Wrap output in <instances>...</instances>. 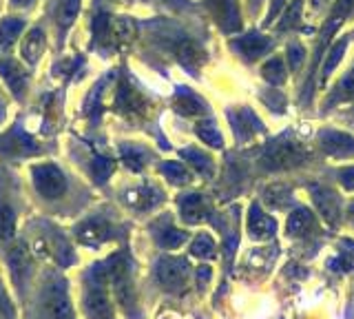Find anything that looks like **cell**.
I'll use <instances>...</instances> for the list:
<instances>
[{"label": "cell", "mask_w": 354, "mask_h": 319, "mask_svg": "<svg viewBox=\"0 0 354 319\" xmlns=\"http://www.w3.org/2000/svg\"><path fill=\"white\" fill-rule=\"evenodd\" d=\"M109 271L95 268L84 286V313L88 319H113L109 297Z\"/></svg>", "instance_id": "1"}, {"label": "cell", "mask_w": 354, "mask_h": 319, "mask_svg": "<svg viewBox=\"0 0 354 319\" xmlns=\"http://www.w3.org/2000/svg\"><path fill=\"white\" fill-rule=\"evenodd\" d=\"M306 158H308V151L301 142H297L292 138H279L266 147L261 156V164L268 171H286V169L304 164Z\"/></svg>", "instance_id": "2"}, {"label": "cell", "mask_w": 354, "mask_h": 319, "mask_svg": "<svg viewBox=\"0 0 354 319\" xmlns=\"http://www.w3.org/2000/svg\"><path fill=\"white\" fill-rule=\"evenodd\" d=\"M42 306L49 319H73V311L62 280H51L42 291Z\"/></svg>", "instance_id": "3"}, {"label": "cell", "mask_w": 354, "mask_h": 319, "mask_svg": "<svg viewBox=\"0 0 354 319\" xmlns=\"http://www.w3.org/2000/svg\"><path fill=\"white\" fill-rule=\"evenodd\" d=\"M33 186L42 197H49V200H58L66 193L64 175L53 164H40L33 169Z\"/></svg>", "instance_id": "4"}, {"label": "cell", "mask_w": 354, "mask_h": 319, "mask_svg": "<svg viewBox=\"0 0 354 319\" xmlns=\"http://www.w3.org/2000/svg\"><path fill=\"white\" fill-rule=\"evenodd\" d=\"M155 277L166 291H180L188 280V262L177 257H164L158 262Z\"/></svg>", "instance_id": "5"}, {"label": "cell", "mask_w": 354, "mask_h": 319, "mask_svg": "<svg viewBox=\"0 0 354 319\" xmlns=\"http://www.w3.org/2000/svg\"><path fill=\"white\" fill-rule=\"evenodd\" d=\"M208 9L213 18L217 20V25L228 31V34H235L241 27V14H239V3L237 0H208Z\"/></svg>", "instance_id": "6"}, {"label": "cell", "mask_w": 354, "mask_h": 319, "mask_svg": "<svg viewBox=\"0 0 354 319\" xmlns=\"http://www.w3.org/2000/svg\"><path fill=\"white\" fill-rule=\"evenodd\" d=\"M319 145L332 158H354V138L343 134V131H335V129L321 131Z\"/></svg>", "instance_id": "7"}, {"label": "cell", "mask_w": 354, "mask_h": 319, "mask_svg": "<svg viewBox=\"0 0 354 319\" xmlns=\"http://www.w3.org/2000/svg\"><path fill=\"white\" fill-rule=\"evenodd\" d=\"M310 195H313V202L317 206V211L328 219V224H339L341 219V204L339 197L335 195V191L326 189V186L313 184L310 186Z\"/></svg>", "instance_id": "8"}, {"label": "cell", "mask_w": 354, "mask_h": 319, "mask_svg": "<svg viewBox=\"0 0 354 319\" xmlns=\"http://www.w3.org/2000/svg\"><path fill=\"white\" fill-rule=\"evenodd\" d=\"M248 230H250V235L257 239H270L277 230V222L268 213H263L257 204H252L248 213Z\"/></svg>", "instance_id": "9"}, {"label": "cell", "mask_w": 354, "mask_h": 319, "mask_svg": "<svg viewBox=\"0 0 354 319\" xmlns=\"http://www.w3.org/2000/svg\"><path fill=\"white\" fill-rule=\"evenodd\" d=\"M232 47H235L246 60H257L263 56L266 51H268L270 40L261 34H248V36L237 38L235 42H232Z\"/></svg>", "instance_id": "10"}, {"label": "cell", "mask_w": 354, "mask_h": 319, "mask_svg": "<svg viewBox=\"0 0 354 319\" xmlns=\"http://www.w3.org/2000/svg\"><path fill=\"white\" fill-rule=\"evenodd\" d=\"M288 235L290 237H306L317 228V219L315 213H310L308 208H297L292 215L288 217Z\"/></svg>", "instance_id": "11"}, {"label": "cell", "mask_w": 354, "mask_h": 319, "mask_svg": "<svg viewBox=\"0 0 354 319\" xmlns=\"http://www.w3.org/2000/svg\"><path fill=\"white\" fill-rule=\"evenodd\" d=\"M352 7H354V0H337V5L335 9H332V14L328 18V25L324 29V34H321V47L319 49H324L326 47V42H330L332 34L339 29V25L346 20V16L352 12Z\"/></svg>", "instance_id": "12"}, {"label": "cell", "mask_w": 354, "mask_h": 319, "mask_svg": "<svg viewBox=\"0 0 354 319\" xmlns=\"http://www.w3.org/2000/svg\"><path fill=\"white\" fill-rule=\"evenodd\" d=\"M20 51H22V58H25L29 64H36L40 60V56H42V51H44V34H42V29H31L29 34L22 38Z\"/></svg>", "instance_id": "13"}, {"label": "cell", "mask_w": 354, "mask_h": 319, "mask_svg": "<svg viewBox=\"0 0 354 319\" xmlns=\"http://www.w3.org/2000/svg\"><path fill=\"white\" fill-rule=\"evenodd\" d=\"M182 217L186 219V222H199V219H204V213H206V202H204V197L199 195V193H191V195H186L182 197Z\"/></svg>", "instance_id": "14"}, {"label": "cell", "mask_w": 354, "mask_h": 319, "mask_svg": "<svg viewBox=\"0 0 354 319\" xmlns=\"http://www.w3.org/2000/svg\"><path fill=\"white\" fill-rule=\"evenodd\" d=\"M22 23L20 18H7L0 23V51H9L18 42V36L22 34Z\"/></svg>", "instance_id": "15"}, {"label": "cell", "mask_w": 354, "mask_h": 319, "mask_svg": "<svg viewBox=\"0 0 354 319\" xmlns=\"http://www.w3.org/2000/svg\"><path fill=\"white\" fill-rule=\"evenodd\" d=\"M177 58L182 60L184 67L188 69H199V64L204 62V51L195 45L193 40H184L180 47H177Z\"/></svg>", "instance_id": "16"}, {"label": "cell", "mask_w": 354, "mask_h": 319, "mask_svg": "<svg viewBox=\"0 0 354 319\" xmlns=\"http://www.w3.org/2000/svg\"><path fill=\"white\" fill-rule=\"evenodd\" d=\"M162 200V193H158L151 186H144V189H138V191H131L127 195V202L133 206V208H153Z\"/></svg>", "instance_id": "17"}, {"label": "cell", "mask_w": 354, "mask_h": 319, "mask_svg": "<svg viewBox=\"0 0 354 319\" xmlns=\"http://www.w3.org/2000/svg\"><path fill=\"white\" fill-rule=\"evenodd\" d=\"M348 49V38H341L339 42L332 45V49L328 51V58L324 60V67H321V82L328 80V75L339 67V62L343 58V53Z\"/></svg>", "instance_id": "18"}, {"label": "cell", "mask_w": 354, "mask_h": 319, "mask_svg": "<svg viewBox=\"0 0 354 319\" xmlns=\"http://www.w3.org/2000/svg\"><path fill=\"white\" fill-rule=\"evenodd\" d=\"M261 75H263V78L268 80L272 86H279V84H283V82H286V78H288V71H286V64H283V60H281L279 56L270 58V60L266 62L263 67H261Z\"/></svg>", "instance_id": "19"}, {"label": "cell", "mask_w": 354, "mask_h": 319, "mask_svg": "<svg viewBox=\"0 0 354 319\" xmlns=\"http://www.w3.org/2000/svg\"><path fill=\"white\" fill-rule=\"evenodd\" d=\"M0 71H3L5 80L9 82V86H11V89H14L16 93L25 89V84H27V73L22 71L16 62H0Z\"/></svg>", "instance_id": "20"}, {"label": "cell", "mask_w": 354, "mask_h": 319, "mask_svg": "<svg viewBox=\"0 0 354 319\" xmlns=\"http://www.w3.org/2000/svg\"><path fill=\"white\" fill-rule=\"evenodd\" d=\"M175 109L184 116H202L204 113V102L195 98L193 93L182 91L180 95L175 98Z\"/></svg>", "instance_id": "21"}, {"label": "cell", "mask_w": 354, "mask_h": 319, "mask_svg": "<svg viewBox=\"0 0 354 319\" xmlns=\"http://www.w3.org/2000/svg\"><path fill=\"white\" fill-rule=\"evenodd\" d=\"M77 239H80L82 244L97 246V244H102V241L109 239V230L102 224H86L77 230Z\"/></svg>", "instance_id": "22"}, {"label": "cell", "mask_w": 354, "mask_h": 319, "mask_svg": "<svg viewBox=\"0 0 354 319\" xmlns=\"http://www.w3.org/2000/svg\"><path fill=\"white\" fill-rule=\"evenodd\" d=\"M182 156L193 164L197 173L206 175V178H210V175H213V160H210L208 156H204L202 151H197V149H186V151H182Z\"/></svg>", "instance_id": "23"}, {"label": "cell", "mask_w": 354, "mask_h": 319, "mask_svg": "<svg viewBox=\"0 0 354 319\" xmlns=\"http://www.w3.org/2000/svg\"><path fill=\"white\" fill-rule=\"evenodd\" d=\"M195 131H197L199 140H204L206 145H210V147L221 149V145H224V138H221L219 129L213 122H208V120H206V122H199Z\"/></svg>", "instance_id": "24"}, {"label": "cell", "mask_w": 354, "mask_h": 319, "mask_svg": "<svg viewBox=\"0 0 354 319\" xmlns=\"http://www.w3.org/2000/svg\"><path fill=\"white\" fill-rule=\"evenodd\" d=\"M16 233V213L7 204H0V239H9Z\"/></svg>", "instance_id": "25"}, {"label": "cell", "mask_w": 354, "mask_h": 319, "mask_svg": "<svg viewBox=\"0 0 354 319\" xmlns=\"http://www.w3.org/2000/svg\"><path fill=\"white\" fill-rule=\"evenodd\" d=\"M191 253L195 257H202V259H210V257H215V241L210 235L202 233V235H197L195 241H193V246H191Z\"/></svg>", "instance_id": "26"}, {"label": "cell", "mask_w": 354, "mask_h": 319, "mask_svg": "<svg viewBox=\"0 0 354 319\" xmlns=\"http://www.w3.org/2000/svg\"><path fill=\"white\" fill-rule=\"evenodd\" d=\"M118 104L127 111H142L144 109V100L131 89V86H122L120 93H118Z\"/></svg>", "instance_id": "27"}, {"label": "cell", "mask_w": 354, "mask_h": 319, "mask_svg": "<svg viewBox=\"0 0 354 319\" xmlns=\"http://www.w3.org/2000/svg\"><path fill=\"white\" fill-rule=\"evenodd\" d=\"M186 230H180V228H164L162 233L158 235V241L164 246V248H177V246H182L184 241H186Z\"/></svg>", "instance_id": "28"}, {"label": "cell", "mask_w": 354, "mask_h": 319, "mask_svg": "<svg viewBox=\"0 0 354 319\" xmlns=\"http://www.w3.org/2000/svg\"><path fill=\"white\" fill-rule=\"evenodd\" d=\"M80 5H82V0H62L60 12H58V20L62 27H69L73 23L77 12H80Z\"/></svg>", "instance_id": "29"}, {"label": "cell", "mask_w": 354, "mask_h": 319, "mask_svg": "<svg viewBox=\"0 0 354 319\" xmlns=\"http://www.w3.org/2000/svg\"><path fill=\"white\" fill-rule=\"evenodd\" d=\"M301 9H304V0H292V5L286 9V14L279 20L277 29H290V27H295L299 23V18H301Z\"/></svg>", "instance_id": "30"}, {"label": "cell", "mask_w": 354, "mask_h": 319, "mask_svg": "<svg viewBox=\"0 0 354 319\" xmlns=\"http://www.w3.org/2000/svg\"><path fill=\"white\" fill-rule=\"evenodd\" d=\"M162 173L171 182H175V184H184V182L191 180V175H188V171L182 167L180 162H166V164H162Z\"/></svg>", "instance_id": "31"}, {"label": "cell", "mask_w": 354, "mask_h": 319, "mask_svg": "<svg viewBox=\"0 0 354 319\" xmlns=\"http://www.w3.org/2000/svg\"><path fill=\"white\" fill-rule=\"evenodd\" d=\"M348 246H350V248H346V244H343V248H341V253H339V257H337V259H332V268L350 271V268L354 266V244H352V241H348Z\"/></svg>", "instance_id": "32"}, {"label": "cell", "mask_w": 354, "mask_h": 319, "mask_svg": "<svg viewBox=\"0 0 354 319\" xmlns=\"http://www.w3.org/2000/svg\"><path fill=\"white\" fill-rule=\"evenodd\" d=\"M288 200H290V193H288V189L286 186H281V184H277V186H270L268 191H266V202L268 204H272V206H283Z\"/></svg>", "instance_id": "33"}, {"label": "cell", "mask_w": 354, "mask_h": 319, "mask_svg": "<svg viewBox=\"0 0 354 319\" xmlns=\"http://www.w3.org/2000/svg\"><path fill=\"white\" fill-rule=\"evenodd\" d=\"M304 58H306L304 47L299 45V42H292V45L288 47V60H290V69H292V73H297L299 69H301Z\"/></svg>", "instance_id": "34"}, {"label": "cell", "mask_w": 354, "mask_h": 319, "mask_svg": "<svg viewBox=\"0 0 354 319\" xmlns=\"http://www.w3.org/2000/svg\"><path fill=\"white\" fill-rule=\"evenodd\" d=\"M352 98H354V69L343 78L337 93V100H352Z\"/></svg>", "instance_id": "35"}, {"label": "cell", "mask_w": 354, "mask_h": 319, "mask_svg": "<svg viewBox=\"0 0 354 319\" xmlns=\"http://www.w3.org/2000/svg\"><path fill=\"white\" fill-rule=\"evenodd\" d=\"M339 180H341V184L346 186L348 191H354V167L343 169V171L339 173Z\"/></svg>", "instance_id": "36"}, {"label": "cell", "mask_w": 354, "mask_h": 319, "mask_svg": "<svg viewBox=\"0 0 354 319\" xmlns=\"http://www.w3.org/2000/svg\"><path fill=\"white\" fill-rule=\"evenodd\" d=\"M286 5V0H272V5H270V14H268V23L270 20L281 12V7Z\"/></svg>", "instance_id": "37"}, {"label": "cell", "mask_w": 354, "mask_h": 319, "mask_svg": "<svg viewBox=\"0 0 354 319\" xmlns=\"http://www.w3.org/2000/svg\"><path fill=\"white\" fill-rule=\"evenodd\" d=\"M33 3V0H14V5H18V7H29Z\"/></svg>", "instance_id": "38"}, {"label": "cell", "mask_w": 354, "mask_h": 319, "mask_svg": "<svg viewBox=\"0 0 354 319\" xmlns=\"http://www.w3.org/2000/svg\"><path fill=\"white\" fill-rule=\"evenodd\" d=\"M0 319H9V313H7V308L0 304Z\"/></svg>", "instance_id": "39"}, {"label": "cell", "mask_w": 354, "mask_h": 319, "mask_svg": "<svg viewBox=\"0 0 354 319\" xmlns=\"http://www.w3.org/2000/svg\"><path fill=\"white\" fill-rule=\"evenodd\" d=\"M5 118V102H3V98H0V120Z\"/></svg>", "instance_id": "40"}, {"label": "cell", "mask_w": 354, "mask_h": 319, "mask_svg": "<svg viewBox=\"0 0 354 319\" xmlns=\"http://www.w3.org/2000/svg\"><path fill=\"white\" fill-rule=\"evenodd\" d=\"M348 215H350V219L354 222V202H352V204H350V208H348Z\"/></svg>", "instance_id": "41"}]
</instances>
